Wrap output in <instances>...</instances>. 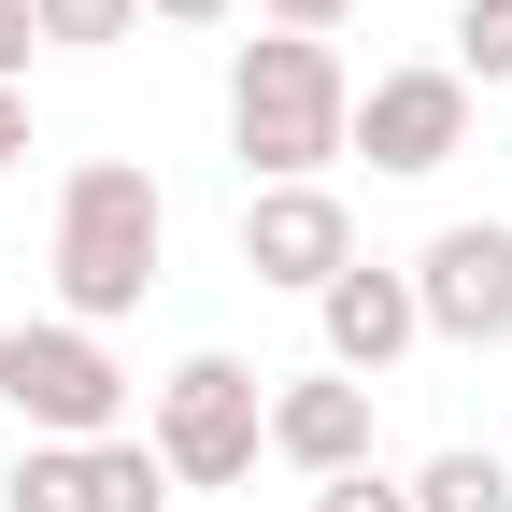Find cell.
<instances>
[{
	"label": "cell",
	"mask_w": 512,
	"mask_h": 512,
	"mask_svg": "<svg viewBox=\"0 0 512 512\" xmlns=\"http://www.w3.org/2000/svg\"><path fill=\"white\" fill-rule=\"evenodd\" d=\"M228 157L256 185H328V157H356V72L299 29H256L228 57Z\"/></svg>",
	"instance_id": "1"
},
{
	"label": "cell",
	"mask_w": 512,
	"mask_h": 512,
	"mask_svg": "<svg viewBox=\"0 0 512 512\" xmlns=\"http://www.w3.org/2000/svg\"><path fill=\"white\" fill-rule=\"evenodd\" d=\"M157 242H171L157 171H143V157H86L72 185H57V242H43L57 313H72V328H114V313H143V285H157Z\"/></svg>",
	"instance_id": "2"
},
{
	"label": "cell",
	"mask_w": 512,
	"mask_h": 512,
	"mask_svg": "<svg viewBox=\"0 0 512 512\" xmlns=\"http://www.w3.org/2000/svg\"><path fill=\"white\" fill-rule=\"evenodd\" d=\"M0 413L29 441H114L128 370H114L100 328H72V313H15V328H0Z\"/></svg>",
	"instance_id": "3"
},
{
	"label": "cell",
	"mask_w": 512,
	"mask_h": 512,
	"mask_svg": "<svg viewBox=\"0 0 512 512\" xmlns=\"http://www.w3.org/2000/svg\"><path fill=\"white\" fill-rule=\"evenodd\" d=\"M143 441H157L171 484L214 498V484H242L256 456H271V384H256L242 356H185V370L157 384V427H143Z\"/></svg>",
	"instance_id": "4"
},
{
	"label": "cell",
	"mask_w": 512,
	"mask_h": 512,
	"mask_svg": "<svg viewBox=\"0 0 512 512\" xmlns=\"http://www.w3.org/2000/svg\"><path fill=\"white\" fill-rule=\"evenodd\" d=\"M413 313H427V342H512V228L498 214H456L427 256H413Z\"/></svg>",
	"instance_id": "5"
},
{
	"label": "cell",
	"mask_w": 512,
	"mask_h": 512,
	"mask_svg": "<svg viewBox=\"0 0 512 512\" xmlns=\"http://www.w3.org/2000/svg\"><path fill=\"white\" fill-rule=\"evenodd\" d=\"M470 143V86H456V57H413V72H370L356 86V157L370 171H441V157H456Z\"/></svg>",
	"instance_id": "6"
},
{
	"label": "cell",
	"mask_w": 512,
	"mask_h": 512,
	"mask_svg": "<svg viewBox=\"0 0 512 512\" xmlns=\"http://www.w3.org/2000/svg\"><path fill=\"white\" fill-rule=\"evenodd\" d=\"M242 271L328 299V285L356 271V214H342V185H256V200H242Z\"/></svg>",
	"instance_id": "7"
},
{
	"label": "cell",
	"mask_w": 512,
	"mask_h": 512,
	"mask_svg": "<svg viewBox=\"0 0 512 512\" xmlns=\"http://www.w3.org/2000/svg\"><path fill=\"white\" fill-rule=\"evenodd\" d=\"M370 399H384V384H342V370L271 384V456H285V470H313V484L370 470Z\"/></svg>",
	"instance_id": "8"
},
{
	"label": "cell",
	"mask_w": 512,
	"mask_h": 512,
	"mask_svg": "<svg viewBox=\"0 0 512 512\" xmlns=\"http://www.w3.org/2000/svg\"><path fill=\"white\" fill-rule=\"evenodd\" d=\"M313 313H328V370H342V384H384V370H399V356L427 342V313H413V271H370V256H356V271H342L328 299H313Z\"/></svg>",
	"instance_id": "9"
},
{
	"label": "cell",
	"mask_w": 512,
	"mask_h": 512,
	"mask_svg": "<svg viewBox=\"0 0 512 512\" xmlns=\"http://www.w3.org/2000/svg\"><path fill=\"white\" fill-rule=\"evenodd\" d=\"M0 512H100V441H29L0 470Z\"/></svg>",
	"instance_id": "10"
},
{
	"label": "cell",
	"mask_w": 512,
	"mask_h": 512,
	"mask_svg": "<svg viewBox=\"0 0 512 512\" xmlns=\"http://www.w3.org/2000/svg\"><path fill=\"white\" fill-rule=\"evenodd\" d=\"M399 484H413V512H512V456H484V441H441Z\"/></svg>",
	"instance_id": "11"
},
{
	"label": "cell",
	"mask_w": 512,
	"mask_h": 512,
	"mask_svg": "<svg viewBox=\"0 0 512 512\" xmlns=\"http://www.w3.org/2000/svg\"><path fill=\"white\" fill-rule=\"evenodd\" d=\"M456 86H512V0H456Z\"/></svg>",
	"instance_id": "12"
},
{
	"label": "cell",
	"mask_w": 512,
	"mask_h": 512,
	"mask_svg": "<svg viewBox=\"0 0 512 512\" xmlns=\"http://www.w3.org/2000/svg\"><path fill=\"white\" fill-rule=\"evenodd\" d=\"M100 512H171V470H157V441H100Z\"/></svg>",
	"instance_id": "13"
},
{
	"label": "cell",
	"mask_w": 512,
	"mask_h": 512,
	"mask_svg": "<svg viewBox=\"0 0 512 512\" xmlns=\"http://www.w3.org/2000/svg\"><path fill=\"white\" fill-rule=\"evenodd\" d=\"M29 29H43V43H128L143 0H29Z\"/></svg>",
	"instance_id": "14"
},
{
	"label": "cell",
	"mask_w": 512,
	"mask_h": 512,
	"mask_svg": "<svg viewBox=\"0 0 512 512\" xmlns=\"http://www.w3.org/2000/svg\"><path fill=\"white\" fill-rule=\"evenodd\" d=\"M313 512H413L399 470H342V484H313Z\"/></svg>",
	"instance_id": "15"
},
{
	"label": "cell",
	"mask_w": 512,
	"mask_h": 512,
	"mask_svg": "<svg viewBox=\"0 0 512 512\" xmlns=\"http://www.w3.org/2000/svg\"><path fill=\"white\" fill-rule=\"evenodd\" d=\"M256 15H271V29H299V43H328V29L356 15V0H256Z\"/></svg>",
	"instance_id": "16"
},
{
	"label": "cell",
	"mask_w": 512,
	"mask_h": 512,
	"mask_svg": "<svg viewBox=\"0 0 512 512\" xmlns=\"http://www.w3.org/2000/svg\"><path fill=\"white\" fill-rule=\"evenodd\" d=\"M29 43H43V29H29V0H0V86L29 72Z\"/></svg>",
	"instance_id": "17"
},
{
	"label": "cell",
	"mask_w": 512,
	"mask_h": 512,
	"mask_svg": "<svg viewBox=\"0 0 512 512\" xmlns=\"http://www.w3.org/2000/svg\"><path fill=\"white\" fill-rule=\"evenodd\" d=\"M143 15H171V29H228V0H143Z\"/></svg>",
	"instance_id": "18"
},
{
	"label": "cell",
	"mask_w": 512,
	"mask_h": 512,
	"mask_svg": "<svg viewBox=\"0 0 512 512\" xmlns=\"http://www.w3.org/2000/svg\"><path fill=\"white\" fill-rule=\"evenodd\" d=\"M15 157H29V100L0 86V171H15Z\"/></svg>",
	"instance_id": "19"
}]
</instances>
